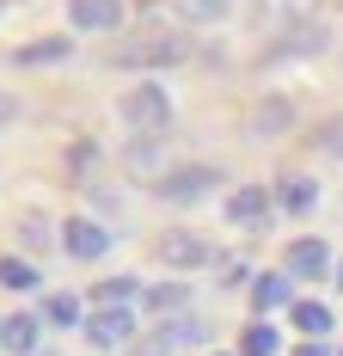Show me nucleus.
I'll use <instances>...</instances> for the list:
<instances>
[{
    "label": "nucleus",
    "instance_id": "nucleus-1",
    "mask_svg": "<svg viewBox=\"0 0 343 356\" xmlns=\"http://www.w3.org/2000/svg\"><path fill=\"white\" fill-rule=\"evenodd\" d=\"M190 56V37H178V31H141L129 37V43H117V68H178Z\"/></svg>",
    "mask_w": 343,
    "mask_h": 356
},
{
    "label": "nucleus",
    "instance_id": "nucleus-2",
    "mask_svg": "<svg viewBox=\"0 0 343 356\" xmlns=\"http://www.w3.org/2000/svg\"><path fill=\"white\" fill-rule=\"evenodd\" d=\"M123 117H129V129H135V136H160V129L172 123V99H166V86H153V80L129 86V92H123Z\"/></svg>",
    "mask_w": 343,
    "mask_h": 356
},
{
    "label": "nucleus",
    "instance_id": "nucleus-3",
    "mask_svg": "<svg viewBox=\"0 0 343 356\" xmlns=\"http://www.w3.org/2000/svg\"><path fill=\"white\" fill-rule=\"evenodd\" d=\"M215 184H221L215 166H172V172L153 178V197H160V203H203Z\"/></svg>",
    "mask_w": 343,
    "mask_h": 356
},
{
    "label": "nucleus",
    "instance_id": "nucleus-4",
    "mask_svg": "<svg viewBox=\"0 0 343 356\" xmlns=\"http://www.w3.org/2000/svg\"><path fill=\"white\" fill-rule=\"evenodd\" d=\"M135 338V307H92L86 314V344L92 350H123Z\"/></svg>",
    "mask_w": 343,
    "mask_h": 356
},
{
    "label": "nucleus",
    "instance_id": "nucleus-5",
    "mask_svg": "<svg viewBox=\"0 0 343 356\" xmlns=\"http://www.w3.org/2000/svg\"><path fill=\"white\" fill-rule=\"evenodd\" d=\"M337 270V258L325 240H294L288 246V277H301V283H319V277H331Z\"/></svg>",
    "mask_w": 343,
    "mask_h": 356
},
{
    "label": "nucleus",
    "instance_id": "nucleus-6",
    "mask_svg": "<svg viewBox=\"0 0 343 356\" xmlns=\"http://www.w3.org/2000/svg\"><path fill=\"white\" fill-rule=\"evenodd\" d=\"M160 258H166L172 270H203V264H208V240H203V234L172 227V234H160Z\"/></svg>",
    "mask_w": 343,
    "mask_h": 356
},
{
    "label": "nucleus",
    "instance_id": "nucleus-7",
    "mask_svg": "<svg viewBox=\"0 0 343 356\" xmlns=\"http://www.w3.org/2000/svg\"><path fill=\"white\" fill-rule=\"evenodd\" d=\"M62 246H68L74 258H86V264H92V258H104V252H110V234H104L92 215H74L68 227H62Z\"/></svg>",
    "mask_w": 343,
    "mask_h": 356
},
{
    "label": "nucleus",
    "instance_id": "nucleus-8",
    "mask_svg": "<svg viewBox=\"0 0 343 356\" xmlns=\"http://www.w3.org/2000/svg\"><path fill=\"white\" fill-rule=\"evenodd\" d=\"M68 19H74V31H117L123 25V0H74Z\"/></svg>",
    "mask_w": 343,
    "mask_h": 356
},
{
    "label": "nucleus",
    "instance_id": "nucleus-9",
    "mask_svg": "<svg viewBox=\"0 0 343 356\" xmlns=\"http://www.w3.org/2000/svg\"><path fill=\"white\" fill-rule=\"evenodd\" d=\"M251 307H258V314H270V307H294V283H288V270H264V277H251Z\"/></svg>",
    "mask_w": 343,
    "mask_h": 356
},
{
    "label": "nucleus",
    "instance_id": "nucleus-10",
    "mask_svg": "<svg viewBox=\"0 0 343 356\" xmlns=\"http://www.w3.org/2000/svg\"><path fill=\"white\" fill-rule=\"evenodd\" d=\"M227 215H233L240 227H264V215H270V191H264V184H240V191L227 197Z\"/></svg>",
    "mask_w": 343,
    "mask_h": 356
},
{
    "label": "nucleus",
    "instance_id": "nucleus-11",
    "mask_svg": "<svg viewBox=\"0 0 343 356\" xmlns=\"http://www.w3.org/2000/svg\"><path fill=\"white\" fill-rule=\"evenodd\" d=\"M312 203H319V191H312V178H301V172L276 178V209H282V215H307Z\"/></svg>",
    "mask_w": 343,
    "mask_h": 356
},
{
    "label": "nucleus",
    "instance_id": "nucleus-12",
    "mask_svg": "<svg viewBox=\"0 0 343 356\" xmlns=\"http://www.w3.org/2000/svg\"><path fill=\"white\" fill-rule=\"evenodd\" d=\"M312 0H258V25H270V31H294V19H307Z\"/></svg>",
    "mask_w": 343,
    "mask_h": 356
},
{
    "label": "nucleus",
    "instance_id": "nucleus-13",
    "mask_svg": "<svg viewBox=\"0 0 343 356\" xmlns=\"http://www.w3.org/2000/svg\"><path fill=\"white\" fill-rule=\"evenodd\" d=\"M141 307H147V314H172V320H178V314L190 307V283H153V289H141Z\"/></svg>",
    "mask_w": 343,
    "mask_h": 356
},
{
    "label": "nucleus",
    "instance_id": "nucleus-14",
    "mask_svg": "<svg viewBox=\"0 0 343 356\" xmlns=\"http://www.w3.org/2000/svg\"><path fill=\"white\" fill-rule=\"evenodd\" d=\"M37 338H43V320L37 314H12L6 320V350L12 356H37Z\"/></svg>",
    "mask_w": 343,
    "mask_h": 356
},
{
    "label": "nucleus",
    "instance_id": "nucleus-15",
    "mask_svg": "<svg viewBox=\"0 0 343 356\" xmlns=\"http://www.w3.org/2000/svg\"><path fill=\"white\" fill-rule=\"evenodd\" d=\"M160 338H166L172 350H190V344H203V338H208V325L196 320V314H178V320L160 325Z\"/></svg>",
    "mask_w": 343,
    "mask_h": 356
},
{
    "label": "nucleus",
    "instance_id": "nucleus-16",
    "mask_svg": "<svg viewBox=\"0 0 343 356\" xmlns=\"http://www.w3.org/2000/svg\"><path fill=\"white\" fill-rule=\"evenodd\" d=\"M288 314H294V325L307 332V344H319V338L331 332V307H319V301H294Z\"/></svg>",
    "mask_w": 343,
    "mask_h": 356
},
{
    "label": "nucleus",
    "instance_id": "nucleus-17",
    "mask_svg": "<svg viewBox=\"0 0 343 356\" xmlns=\"http://www.w3.org/2000/svg\"><path fill=\"white\" fill-rule=\"evenodd\" d=\"M92 301H99V307H129V301H141V283L135 277H104V283L92 289Z\"/></svg>",
    "mask_w": 343,
    "mask_h": 356
},
{
    "label": "nucleus",
    "instance_id": "nucleus-18",
    "mask_svg": "<svg viewBox=\"0 0 343 356\" xmlns=\"http://www.w3.org/2000/svg\"><path fill=\"white\" fill-rule=\"evenodd\" d=\"M68 49H74L68 37H49V43H25V49H19L12 62H19V68H43V62H62Z\"/></svg>",
    "mask_w": 343,
    "mask_h": 356
},
{
    "label": "nucleus",
    "instance_id": "nucleus-19",
    "mask_svg": "<svg viewBox=\"0 0 343 356\" xmlns=\"http://www.w3.org/2000/svg\"><path fill=\"white\" fill-rule=\"evenodd\" d=\"M178 13H184V19H196V25H215V19H227V13H233V0H178Z\"/></svg>",
    "mask_w": 343,
    "mask_h": 356
},
{
    "label": "nucleus",
    "instance_id": "nucleus-20",
    "mask_svg": "<svg viewBox=\"0 0 343 356\" xmlns=\"http://www.w3.org/2000/svg\"><path fill=\"white\" fill-rule=\"evenodd\" d=\"M240 356H276V325H245V338H240Z\"/></svg>",
    "mask_w": 343,
    "mask_h": 356
},
{
    "label": "nucleus",
    "instance_id": "nucleus-21",
    "mask_svg": "<svg viewBox=\"0 0 343 356\" xmlns=\"http://www.w3.org/2000/svg\"><path fill=\"white\" fill-rule=\"evenodd\" d=\"M160 166V136H135L129 142V172H153Z\"/></svg>",
    "mask_w": 343,
    "mask_h": 356
},
{
    "label": "nucleus",
    "instance_id": "nucleus-22",
    "mask_svg": "<svg viewBox=\"0 0 343 356\" xmlns=\"http://www.w3.org/2000/svg\"><path fill=\"white\" fill-rule=\"evenodd\" d=\"M0 289H37V270L25 258H0Z\"/></svg>",
    "mask_w": 343,
    "mask_h": 356
},
{
    "label": "nucleus",
    "instance_id": "nucleus-23",
    "mask_svg": "<svg viewBox=\"0 0 343 356\" xmlns=\"http://www.w3.org/2000/svg\"><path fill=\"white\" fill-rule=\"evenodd\" d=\"M43 320L49 325H80V301H74V295H49V301H43Z\"/></svg>",
    "mask_w": 343,
    "mask_h": 356
},
{
    "label": "nucleus",
    "instance_id": "nucleus-24",
    "mask_svg": "<svg viewBox=\"0 0 343 356\" xmlns=\"http://www.w3.org/2000/svg\"><path fill=\"white\" fill-rule=\"evenodd\" d=\"M282 123H288V105H264L258 123H251V136H270V129H282Z\"/></svg>",
    "mask_w": 343,
    "mask_h": 356
},
{
    "label": "nucleus",
    "instance_id": "nucleus-25",
    "mask_svg": "<svg viewBox=\"0 0 343 356\" xmlns=\"http://www.w3.org/2000/svg\"><path fill=\"white\" fill-rule=\"evenodd\" d=\"M19 234H25V246H49V227H43V221H37V215H25V221H19Z\"/></svg>",
    "mask_w": 343,
    "mask_h": 356
},
{
    "label": "nucleus",
    "instance_id": "nucleus-26",
    "mask_svg": "<svg viewBox=\"0 0 343 356\" xmlns=\"http://www.w3.org/2000/svg\"><path fill=\"white\" fill-rule=\"evenodd\" d=\"M325 147H331V154L343 160V123H331V136H325Z\"/></svg>",
    "mask_w": 343,
    "mask_h": 356
},
{
    "label": "nucleus",
    "instance_id": "nucleus-27",
    "mask_svg": "<svg viewBox=\"0 0 343 356\" xmlns=\"http://www.w3.org/2000/svg\"><path fill=\"white\" fill-rule=\"evenodd\" d=\"M294 356H331L325 344H294Z\"/></svg>",
    "mask_w": 343,
    "mask_h": 356
},
{
    "label": "nucleus",
    "instance_id": "nucleus-28",
    "mask_svg": "<svg viewBox=\"0 0 343 356\" xmlns=\"http://www.w3.org/2000/svg\"><path fill=\"white\" fill-rule=\"evenodd\" d=\"M6 117H12V99H0V123H6Z\"/></svg>",
    "mask_w": 343,
    "mask_h": 356
},
{
    "label": "nucleus",
    "instance_id": "nucleus-29",
    "mask_svg": "<svg viewBox=\"0 0 343 356\" xmlns=\"http://www.w3.org/2000/svg\"><path fill=\"white\" fill-rule=\"evenodd\" d=\"M0 350H6V320H0Z\"/></svg>",
    "mask_w": 343,
    "mask_h": 356
},
{
    "label": "nucleus",
    "instance_id": "nucleus-30",
    "mask_svg": "<svg viewBox=\"0 0 343 356\" xmlns=\"http://www.w3.org/2000/svg\"><path fill=\"white\" fill-rule=\"evenodd\" d=\"M337 283H343V264H337Z\"/></svg>",
    "mask_w": 343,
    "mask_h": 356
},
{
    "label": "nucleus",
    "instance_id": "nucleus-31",
    "mask_svg": "<svg viewBox=\"0 0 343 356\" xmlns=\"http://www.w3.org/2000/svg\"><path fill=\"white\" fill-rule=\"evenodd\" d=\"M337 356H343V350H337Z\"/></svg>",
    "mask_w": 343,
    "mask_h": 356
}]
</instances>
